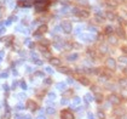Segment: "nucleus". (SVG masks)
Instances as JSON below:
<instances>
[{
    "label": "nucleus",
    "instance_id": "obj_10",
    "mask_svg": "<svg viewBox=\"0 0 127 119\" xmlns=\"http://www.w3.org/2000/svg\"><path fill=\"white\" fill-rule=\"evenodd\" d=\"M119 61H121V62H124V63H127V57H120Z\"/></svg>",
    "mask_w": 127,
    "mask_h": 119
},
{
    "label": "nucleus",
    "instance_id": "obj_7",
    "mask_svg": "<svg viewBox=\"0 0 127 119\" xmlns=\"http://www.w3.org/2000/svg\"><path fill=\"white\" fill-rule=\"evenodd\" d=\"M111 32H113V27L108 26L107 28H105V33H108V34H109V33H111Z\"/></svg>",
    "mask_w": 127,
    "mask_h": 119
},
{
    "label": "nucleus",
    "instance_id": "obj_9",
    "mask_svg": "<svg viewBox=\"0 0 127 119\" xmlns=\"http://www.w3.org/2000/svg\"><path fill=\"white\" fill-rule=\"evenodd\" d=\"M108 17H109L110 20H113V18L115 17V15H114V13H111V12H108Z\"/></svg>",
    "mask_w": 127,
    "mask_h": 119
},
{
    "label": "nucleus",
    "instance_id": "obj_6",
    "mask_svg": "<svg viewBox=\"0 0 127 119\" xmlns=\"http://www.w3.org/2000/svg\"><path fill=\"white\" fill-rule=\"evenodd\" d=\"M109 41H110V44H113V45H116L117 44L116 38H113V37H110V38H109Z\"/></svg>",
    "mask_w": 127,
    "mask_h": 119
},
{
    "label": "nucleus",
    "instance_id": "obj_8",
    "mask_svg": "<svg viewBox=\"0 0 127 119\" xmlns=\"http://www.w3.org/2000/svg\"><path fill=\"white\" fill-rule=\"evenodd\" d=\"M52 63H53V64H61V62H59V60H58V59L52 60Z\"/></svg>",
    "mask_w": 127,
    "mask_h": 119
},
{
    "label": "nucleus",
    "instance_id": "obj_2",
    "mask_svg": "<svg viewBox=\"0 0 127 119\" xmlns=\"http://www.w3.org/2000/svg\"><path fill=\"white\" fill-rule=\"evenodd\" d=\"M62 27H63V29H64L65 33H70V32H71V24H70L69 22H63Z\"/></svg>",
    "mask_w": 127,
    "mask_h": 119
},
{
    "label": "nucleus",
    "instance_id": "obj_5",
    "mask_svg": "<svg viewBox=\"0 0 127 119\" xmlns=\"http://www.w3.org/2000/svg\"><path fill=\"white\" fill-rule=\"evenodd\" d=\"M117 34L120 35V37H122V38H125V32H124V29L120 27V28H117Z\"/></svg>",
    "mask_w": 127,
    "mask_h": 119
},
{
    "label": "nucleus",
    "instance_id": "obj_3",
    "mask_svg": "<svg viewBox=\"0 0 127 119\" xmlns=\"http://www.w3.org/2000/svg\"><path fill=\"white\" fill-rule=\"evenodd\" d=\"M62 117H63L64 119H74L73 113H71V112H69V111H64V112H62Z\"/></svg>",
    "mask_w": 127,
    "mask_h": 119
},
{
    "label": "nucleus",
    "instance_id": "obj_11",
    "mask_svg": "<svg viewBox=\"0 0 127 119\" xmlns=\"http://www.w3.org/2000/svg\"><path fill=\"white\" fill-rule=\"evenodd\" d=\"M122 51H124V52L127 55V45H126V46H122Z\"/></svg>",
    "mask_w": 127,
    "mask_h": 119
},
{
    "label": "nucleus",
    "instance_id": "obj_4",
    "mask_svg": "<svg viewBox=\"0 0 127 119\" xmlns=\"http://www.w3.org/2000/svg\"><path fill=\"white\" fill-rule=\"evenodd\" d=\"M109 100H110V102H113V103H115V105L120 103V100H119V97H117V96H115V95L109 96Z\"/></svg>",
    "mask_w": 127,
    "mask_h": 119
},
{
    "label": "nucleus",
    "instance_id": "obj_1",
    "mask_svg": "<svg viewBox=\"0 0 127 119\" xmlns=\"http://www.w3.org/2000/svg\"><path fill=\"white\" fill-rule=\"evenodd\" d=\"M107 66L110 68V69H114V68L116 67V62H115V60L114 59H108L107 60Z\"/></svg>",
    "mask_w": 127,
    "mask_h": 119
}]
</instances>
